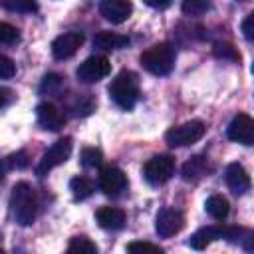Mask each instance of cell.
Segmentation results:
<instances>
[{
    "mask_svg": "<svg viewBox=\"0 0 254 254\" xmlns=\"http://www.w3.org/2000/svg\"><path fill=\"white\" fill-rule=\"evenodd\" d=\"M224 179H226V185L228 189L234 192V194H244L246 190H250V177L246 173V169L240 165V163H230L226 167V173H224Z\"/></svg>",
    "mask_w": 254,
    "mask_h": 254,
    "instance_id": "obj_14",
    "label": "cell"
},
{
    "mask_svg": "<svg viewBox=\"0 0 254 254\" xmlns=\"http://www.w3.org/2000/svg\"><path fill=\"white\" fill-rule=\"evenodd\" d=\"M28 153L26 151H16L6 157V169H24L28 167Z\"/></svg>",
    "mask_w": 254,
    "mask_h": 254,
    "instance_id": "obj_28",
    "label": "cell"
},
{
    "mask_svg": "<svg viewBox=\"0 0 254 254\" xmlns=\"http://www.w3.org/2000/svg\"><path fill=\"white\" fill-rule=\"evenodd\" d=\"M99 189L107 196H119L127 189V175L119 167L107 165L99 173Z\"/></svg>",
    "mask_w": 254,
    "mask_h": 254,
    "instance_id": "obj_10",
    "label": "cell"
},
{
    "mask_svg": "<svg viewBox=\"0 0 254 254\" xmlns=\"http://www.w3.org/2000/svg\"><path fill=\"white\" fill-rule=\"evenodd\" d=\"M62 87V77L58 75V73H48V75H44V79H42V85H40V91L42 93H56L58 89Z\"/></svg>",
    "mask_w": 254,
    "mask_h": 254,
    "instance_id": "obj_27",
    "label": "cell"
},
{
    "mask_svg": "<svg viewBox=\"0 0 254 254\" xmlns=\"http://www.w3.org/2000/svg\"><path fill=\"white\" fill-rule=\"evenodd\" d=\"M109 97L113 99V103L125 111H131L139 99V77L137 73L123 69L119 71L111 83H109Z\"/></svg>",
    "mask_w": 254,
    "mask_h": 254,
    "instance_id": "obj_2",
    "label": "cell"
},
{
    "mask_svg": "<svg viewBox=\"0 0 254 254\" xmlns=\"http://www.w3.org/2000/svg\"><path fill=\"white\" fill-rule=\"evenodd\" d=\"M77 79L83 83H97L111 73V64L105 56H89L77 67Z\"/></svg>",
    "mask_w": 254,
    "mask_h": 254,
    "instance_id": "obj_7",
    "label": "cell"
},
{
    "mask_svg": "<svg viewBox=\"0 0 254 254\" xmlns=\"http://www.w3.org/2000/svg\"><path fill=\"white\" fill-rule=\"evenodd\" d=\"M240 30H242V36H244L248 42H254V12H250V14L244 18Z\"/></svg>",
    "mask_w": 254,
    "mask_h": 254,
    "instance_id": "obj_31",
    "label": "cell"
},
{
    "mask_svg": "<svg viewBox=\"0 0 254 254\" xmlns=\"http://www.w3.org/2000/svg\"><path fill=\"white\" fill-rule=\"evenodd\" d=\"M8 101H10V89L8 87H2V103H0V107L4 109L8 105Z\"/></svg>",
    "mask_w": 254,
    "mask_h": 254,
    "instance_id": "obj_33",
    "label": "cell"
},
{
    "mask_svg": "<svg viewBox=\"0 0 254 254\" xmlns=\"http://www.w3.org/2000/svg\"><path fill=\"white\" fill-rule=\"evenodd\" d=\"M252 73H254V65H252Z\"/></svg>",
    "mask_w": 254,
    "mask_h": 254,
    "instance_id": "obj_34",
    "label": "cell"
},
{
    "mask_svg": "<svg viewBox=\"0 0 254 254\" xmlns=\"http://www.w3.org/2000/svg\"><path fill=\"white\" fill-rule=\"evenodd\" d=\"M185 226V216L181 210L165 206L157 212L155 216V230L161 238H171L177 232H181V228Z\"/></svg>",
    "mask_w": 254,
    "mask_h": 254,
    "instance_id": "obj_8",
    "label": "cell"
},
{
    "mask_svg": "<svg viewBox=\"0 0 254 254\" xmlns=\"http://www.w3.org/2000/svg\"><path fill=\"white\" fill-rule=\"evenodd\" d=\"M204 131H206V127L202 121H187L183 125L169 129L165 133V141L171 147H187V145L196 143L204 135Z\"/></svg>",
    "mask_w": 254,
    "mask_h": 254,
    "instance_id": "obj_5",
    "label": "cell"
},
{
    "mask_svg": "<svg viewBox=\"0 0 254 254\" xmlns=\"http://www.w3.org/2000/svg\"><path fill=\"white\" fill-rule=\"evenodd\" d=\"M99 12L107 22L123 24L133 12V4L131 0H103L99 4Z\"/></svg>",
    "mask_w": 254,
    "mask_h": 254,
    "instance_id": "obj_13",
    "label": "cell"
},
{
    "mask_svg": "<svg viewBox=\"0 0 254 254\" xmlns=\"http://www.w3.org/2000/svg\"><path fill=\"white\" fill-rule=\"evenodd\" d=\"M81 44H83L81 32H65L52 42V54L56 60H67L81 48Z\"/></svg>",
    "mask_w": 254,
    "mask_h": 254,
    "instance_id": "obj_11",
    "label": "cell"
},
{
    "mask_svg": "<svg viewBox=\"0 0 254 254\" xmlns=\"http://www.w3.org/2000/svg\"><path fill=\"white\" fill-rule=\"evenodd\" d=\"M69 190H71V196L75 200H85L87 196L93 194L95 185L89 179H85V177H73L69 181Z\"/></svg>",
    "mask_w": 254,
    "mask_h": 254,
    "instance_id": "obj_20",
    "label": "cell"
},
{
    "mask_svg": "<svg viewBox=\"0 0 254 254\" xmlns=\"http://www.w3.org/2000/svg\"><path fill=\"white\" fill-rule=\"evenodd\" d=\"M36 117H38V125L46 131H60L65 123L64 113L50 101H44L36 107Z\"/></svg>",
    "mask_w": 254,
    "mask_h": 254,
    "instance_id": "obj_12",
    "label": "cell"
},
{
    "mask_svg": "<svg viewBox=\"0 0 254 254\" xmlns=\"http://www.w3.org/2000/svg\"><path fill=\"white\" fill-rule=\"evenodd\" d=\"M181 10L187 16H202L210 10V2L208 0H183Z\"/></svg>",
    "mask_w": 254,
    "mask_h": 254,
    "instance_id": "obj_22",
    "label": "cell"
},
{
    "mask_svg": "<svg viewBox=\"0 0 254 254\" xmlns=\"http://www.w3.org/2000/svg\"><path fill=\"white\" fill-rule=\"evenodd\" d=\"M18 42H20V32L12 24L2 22L0 24V44L2 46H14Z\"/></svg>",
    "mask_w": 254,
    "mask_h": 254,
    "instance_id": "obj_24",
    "label": "cell"
},
{
    "mask_svg": "<svg viewBox=\"0 0 254 254\" xmlns=\"http://www.w3.org/2000/svg\"><path fill=\"white\" fill-rule=\"evenodd\" d=\"M129 46V38L123 34H115V32H99L93 38V48L103 50V52H111V50H121Z\"/></svg>",
    "mask_w": 254,
    "mask_h": 254,
    "instance_id": "obj_17",
    "label": "cell"
},
{
    "mask_svg": "<svg viewBox=\"0 0 254 254\" xmlns=\"http://www.w3.org/2000/svg\"><path fill=\"white\" fill-rule=\"evenodd\" d=\"M67 252L69 254H95L97 246L85 236H73L67 244Z\"/></svg>",
    "mask_w": 254,
    "mask_h": 254,
    "instance_id": "obj_21",
    "label": "cell"
},
{
    "mask_svg": "<svg viewBox=\"0 0 254 254\" xmlns=\"http://www.w3.org/2000/svg\"><path fill=\"white\" fill-rule=\"evenodd\" d=\"M71 147H73V143H71V137H64V139H58L44 155H42V159H40V163H38V169H36V173L40 175V177H44V175H48L52 169H56L58 165H62V163H65L67 159H69V155H71Z\"/></svg>",
    "mask_w": 254,
    "mask_h": 254,
    "instance_id": "obj_4",
    "label": "cell"
},
{
    "mask_svg": "<svg viewBox=\"0 0 254 254\" xmlns=\"http://www.w3.org/2000/svg\"><path fill=\"white\" fill-rule=\"evenodd\" d=\"M97 224L105 230H119L125 226V212L115 206H101L95 212Z\"/></svg>",
    "mask_w": 254,
    "mask_h": 254,
    "instance_id": "obj_16",
    "label": "cell"
},
{
    "mask_svg": "<svg viewBox=\"0 0 254 254\" xmlns=\"http://www.w3.org/2000/svg\"><path fill=\"white\" fill-rule=\"evenodd\" d=\"M226 234H228V226H222V224H216V226H206V228H200V230H196L192 236H190V240H189V244L194 248V250H202V248H206L210 242H214V240H226Z\"/></svg>",
    "mask_w": 254,
    "mask_h": 254,
    "instance_id": "obj_15",
    "label": "cell"
},
{
    "mask_svg": "<svg viewBox=\"0 0 254 254\" xmlns=\"http://www.w3.org/2000/svg\"><path fill=\"white\" fill-rule=\"evenodd\" d=\"M101 161H103V155H101L99 149H95V147H85V149L81 151V165H83V167L93 169V167L101 165Z\"/></svg>",
    "mask_w": 254,
    "mask_h": 254,
    "instance_id": "obj_25",
    "label": "cell"
},
{
    "mask_svg": "<svg viewBox=\"0 0 254 254\" xmlns=\"http://www.w3.org/2000/svg\"><path fill=\"white\" fill-rule=\"evenodd\" d=\"M206 171H208V161L204 157H192L183 167V179L185 181H198L200 177L206 175Z\"/></svg>",
    "mask_w": 254,
    "mask_h": 254,
    "instance_id": "obj_19",
    "label": "cell"
},
{
    "mask_svg": "<svg viewBox=\"0 0 254 254\" xmlns=\"http://www.w3.org/2000/svg\"><path fill=\"white\" fill-rule=\"evenodd\" d=\"M2 6L6 10L24 12V14H30V12H36L38 10V2L36 0H2Z\"/></svg>",
    "mask_w": 254,
    "mask_h": 254,
    "instance_id": "obj_23",
    "label": "cell"
},
{
    "mask_svg": "<svg viewBox=\"0 0 254 254\" xmlns=\"http://www.w3.org/2000/svg\"><path fill=\"white\" fill-rule=\"evenodd\" d=\"M214 56L222 60H230V62H240V54L230 44H214Z\"/></svg>",
    "mask_w": 254,
    "mask_h": 254,
    "instance_id": "obj_26",
    "label": "cell"
},
{
    "mask_svg": "<svg viewBox=\"0 0 254 254\" xmlns=\"http://www.w3.org/2000/svg\"><path fill=\"white\" fill-rule=\"evenodd\" d=\"M141 65L153 75H169L175 67V50L167 44H155L141 54Z\"/></svg>",
    "mask_w": 254,
    "mask_h": 254,
    "instance_id": "obj_3",
    "label": "cell"
},
{
    "mask_svg": "<svg viewBox=\"0 0 254 254\" xmlns=\"http://www.w3.org/2000/svg\"><path fill=\"white\" fill-rule=\"evenodd\" d=\"M226 135L230 141L240 145H254V119L246 113H238L232 117V121L226 127Z\"/></svg>",
    "mask_w": 254,
    "mask_h": 254,
    "instance_id": "obj_9",
    "label": "cell"
},
{
    "mask_svg": "<svg viewBox=\"0 0 254 254\" xmlns=\"http://www.w3.org/2000/svg\"><path fill=\"white\" fill-rule=\"evenodd\" d=\"M143 2L151 8H155V10H165L167 6H171L173 0H143Z\"/></svg>",
    "mask_w": 254,
    "mask_h": 254,
    "instance_id": "obj_32",
    "label": "cell"
},
{
    "mask_svg": "<svg viewBox=\"0 0 254 254\" xmlns=\"http://www.w3.org/2000/svg\"><path fill=\"white\" fill-rule=\"evenodd\" d=\"M127 252H153V254H163V248H159L157 244H151V242H129L127 244Z\"/></svg>",
    "mask_w": 254,
    "mask_h": 254,
    "instance_id": "obj_29",
    "label": "cell"
},
{
    "mask_svg": "<svg viewBox=\"0 0 254 254\" xmlns=\"http://www.w3.org/2000/svg\"><path fill=\"white\" fill-rule=\"evenodd\" d=\"M10 206L14 220L20 226H30L36 220V212H38V198L32 185H28L26 181L16 183L10 194Z\"/></svg>",
    "mask_w": 254,
    "mask_h": 254,
    "instance_id": "obj_1",
    "label": "cell"
},
{
    "mask_svg": "<svg viewBox=\"0 0 254 254\" xmlns=\"http://www.w3.org/2000/svg\"><path fill=\"white\" fill-rule=\"evenodd\" d=\"M16 73V65L8 56H0V77L2 79H10Z\"/></svg>",
    "mask_w": 254,
    "mask_h": 254,
    "instance_id": "obj_30",
    "label": "cell"
},
{
    "mask_svg": "<svg viewBox=\"0 0 254 254\" xmlns=\"http://www.w3.org/2000/svg\"><path fill=\"white\" fill-rule=\"evenodd\" d=\"M204 210H206L214 220H226V216H228V212H230V204H228V200H226L224 196L212 194V196L206 198Z\"/></svg>",
    "mask_w": 254,
    "mask_h": 254,
    "instance_id": "obj_18",
    "label": "cell"
},
{
    "mask_svg": "<svg viewBox=\"0 0 254 254\" xmlns=\"http://www.w3.org/2000/svg\"><path fill=\"white\" fill-rule=\"evenodd\" d=\"M173 173H175V159L171 155H155L143 167V175L151 185L167 183L173 177Z\"/></svg>",
    "mask_w": 254,
    "mask_h": 254,
    "instance_id": "obj_6",
    "label": "cell"
}]
</instances>
